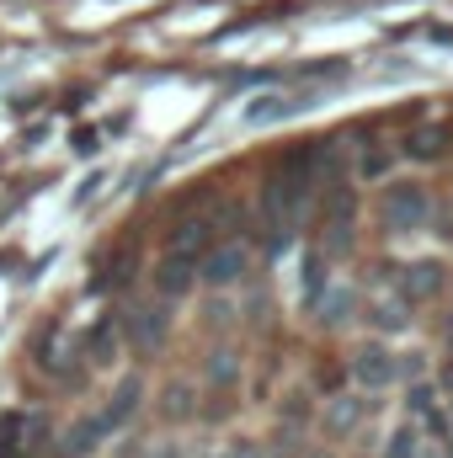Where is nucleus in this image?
Wrapping results in <instances>:
<instances>
[{
	"label": "nucleus",
	"mask_w": 453,
	"mask_h": 458,
	"mask_svg": "<svg viewBox=\"0 0 453 458\" xmlns=\"http://www.w3.org/2000/svg\"><path fill=\"white\" fill-rule=\"evenodd\" d=\"M245 272H251V245H245L240 234L214 240V245L198 256V283H203V288H235Z\"/></svg>",
	"instance_id": "nucleus-1"
},
{
	"label": "nucleus",
	"mask_w": 453,
	"mask_h": 458,
	"mask_svg": "<svg viewBox=\"0 0 453 458\" xmlns=\"http://www.w3.org/2000/svg\"><path fill=\"white\" fill-rule=\"evenodd\" d=\"M379 214H384V225L395 229V234H411V229H422L432 219V192L416 187V182H395V187H384Z\"/></svg>",
	"instance_id": "nucleus-2"
},
{
	"label": "nucleus",
	"mask_w": 453,
	"mask_h": 458,
	"mask_svg": "<svg viewBox=\"0 0 453 458\" xmlns=\"http://www.w3.org/2000/svg\"><path fill=\"white\" fill-rule=\"evenodd\" d=\"M198 288V261H187V256H160L155 261V293L160 299H182V293H192Z\"/></svg>",
	"instance_id": "nucleus-3"
},
{
	"label": "nucleus",
	"mask_w": 453,
	"mask_h": 458,
	"mask_svg": "<svg viewBox=\"0 0 453 458\" xmlns=\"http://www.w3.org/2000/svg\"><path fill=\"white\" fill-rule=\"evenodd\" d=\"M443 144H449V128H443V123H416V128L400 139V155H406V160H443Z\"/></svg>",
	"instance_id": "nucleus-4"
},
{
	"label": "nucleus",
	"mask_w": 453,
	"mask_h": 458,
	"mask_svg": "<svg viewBox=\"0 0 453 458\" xmlns=\"http://www.w3.org/2000/svg\"><path fill=\"white\" fill-rule=\"evenodd\" d=\"M123 336L133 346H155L166 336V315H160V304H144V310H128L123 315Z\"/></svg>",
	"instance_id": "nucleus-5"
},
{
	"label": "nucleus",
	"mask_w": 453,
	"mask_h": 458,
	"mask_svg": "<svg viewBox=\"0 0 453 458\" xmlns=\"http://www.w3.org/2000/svg\"><path fill=\"white\" fill-rule=\"evenodd\" d=\"M352 368H357V378H363V384H384V378H389V357H384L379 346H368Z\"/></svg>",
	"instance_id": "nucleus-6"
},
{
	"label": "nucleus",
	"mask_w": 453,
	"mask_h": 458,
	"mask_svg": "<svg viewBox=\"0 0 453 458\" xmlns=\"http://www.w3.org/2000/svg\"><path fill=\"white\" fill-rule=\"evenodd\" d=\"M411 277H406V293L411 299H427L432 288H438V267H427V261H416V267H406Z\"/></svg>",
	"instance_id": "nucleus-7"
}]
</instances>
